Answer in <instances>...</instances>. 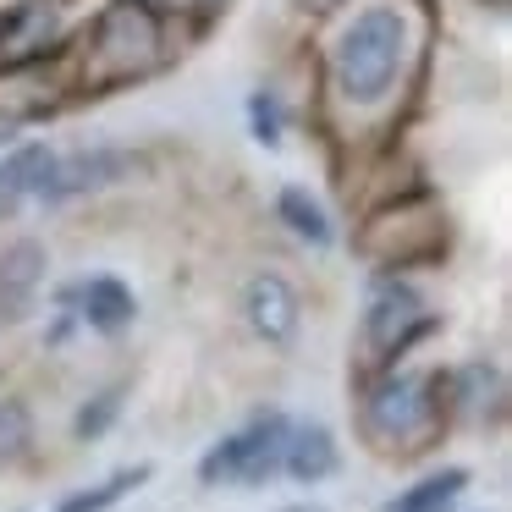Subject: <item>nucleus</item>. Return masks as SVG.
I'll use <instances>...</instances> for the list:
<instances>
[{"mask_svg": "<svg viewBox=\"0 0 512 512\" xmlns=\"http://www.w3.org/2000/svg\"><path fill=\"white\" fill-rule=\"evenodd\" d=\"M67 56H72V83L83 94H111L122 83H144L171 61L166 12L155 0H105L89 34L78 45H67Z\"/></svg>", "mask_w": 512, "mask_h": 512, "instance_id": "nucleus-1", "label": "nucleus"}, {"mask_svg": "<svg viewBox=\"0 0 512 512\" xmlns=\"http://www.w3.org/2000/svg\"><path fill=\"white\" fill-rule=\"evenodd\" d=\"M413 56V23L402 6L380 0L364 6L342 34L331 39V94L353 111H380L402 89V72Z\"/></svg>", "mask_w": 512, "mask_h": 512, "instance_id": "nucleus-2", "label": "nucleus"}, {"mask_svg": "<svg viewBox=\"0 0 512 512\" xmlns=\"http://www.w3.org/2000/svg\"><path fill=\"white\" fill-rule=\"evenodd\" d=\"M358 435L380 457H424L446 435L441 375L424 369H386L364 386L358 402Z\"/></svg>", "mask_w": 512, "mask_h": 512, "instance_id": "nucleus-3", "label": "nucleus"}, {"mask_svg": "<svg viewBox=\"0 0 512 512\" xmlns=\"http://www.w3.org/2000/svg\"><path fill=\"white\" fill-rule=\"evenodd\" d=\"M446 237H452V226H446L441 199L413 188V193H397V199H380L364 215L353 248L386 276H397V270H413V265H435L446 254Z\"/></svg>", "mask_w": 512, "mask_h": 512, "instance_id": "nucleus-4", "label": "nucleus"}, {"mask_svg": "<svg viewBox=\"0 0 512 512\" xmlns=\"http://www.w3.org/2000/svg\"><path fill=\"white\" fill-rule=\"evenodd\" d=\"M435 331V314L424 309L419 287L402 276H380L369 287V303H364V325H358V342H364V369L369 375H386L397 369V358L408 353L413 342Z\"/></svg>", "mask_w": 512, "mask_h": 512, "instance_id": "nucleus-5", "label": "nucleus"}, {"mask_svg": "<svg viewBox=\"0 0 512 512\" xmlns=\"http://www.w3.org/2000/svg\"><path fill=\"white\" fill-rule=\"evenodd\" d=\"M292 419L287 413H254L243 430H232L226 441H215L199 463L204 485H265L270 474H281V452H287Z\"/></svg>", "mask_w": 512, "mask_h": 512, "instance_id": "nucleus-6", "label": "nucleus"}, {"mask_svg": "<svg viewBox=\"0 0 512 512\" xmlns=\"http://www.w3.org/2000/svg\"><path fill=\"white\" fill-rule=\"evenodd\" d=\"M67 56V0H17L0 12V78Z\"/></svg>", "mask_w": 512, "mask_h": 512, "instance_id": "nucleus-7", "label": "nucleus"}, {"mask_svg": "<svg viewBox=\"0 0 512 512\" xmlns=\"http://www.w3.org/2000/svg\"><path fill=\"white\" fill-rule=\"evenodd\" d=\"M45 265V243H34V237H17V243L0 248V325H23L34 314Z\"/></svg>", "mask_w": 512, "mask_h": 512, "instance_id": "nucleus-8", "label": "nucleus"}, {"mask_svg": "<svg viewBox=\"0 0 512 512\" xmlns=\"http://www.w3.org/2000/svg\"><path fill=\"white\" fill-rule=\"evenodd\" d=\"M243 314H248V325H254L259 342L281 347V342H292V336H298L303 303H298V292H292V281H287V276L265 270V276L248 281V292H243Z\"/></svg>", "mask_w": 512, "mask_h": 512, "instance_id": "nucleus-9", "label": "nucleus"}, {"mask_svg": "<svg viewBox=\"0 0 512 512\" xmlns=\"http://www.w3.org/2000/svg\"><path fill=\"white\" fill-rule=\"evenodd\" d=\"M138 160L127 155V149H83V155H67V160H56L50 166V177H45V188H39V199L45 204H61V199H78V193H89V188H105V182H116V177H127Z\"/></svg>", "mask_w": 512, "mask_h": 512, "instance_id": "nucleus-10", "label": "nucleus"}, {"mask_svg": "<svg viewBox=\"0 0 512 512\" xmlns=\"http://www.w3.org/2000/svg\"><path fill=\"white\" fill-rule=\"evenodd\" d=\"M441 402H446V424L452 419H468V424L501 419V402H507L501 369L496 364H463L452 375H441Z\"/></svg>", "mask_w": 512, "mask_h": 512, "instance_id": "nucleus-11", "label": "nucleus"}, {"mask_svg": "<svg viewBox=\"0 0 512 512\" xmlns=\"http://www.w3.org/2000/svg\"><path fill=\"white\" fill-rule=\"evenodd\" d=\"M67 303H78L83 325H89V331H100V336L127 331V325H133V314H138L127 281H116V276H89L83 287L67 292Z\"/></svg>", "mask_w": 512, "mask_h": 512, "instance_id": "nucleus-12", "label": "nucleus"}, {"mask_svg": "<svg viewBox=\"0 0 512 512\" xmlns=\"http://www.w3.org/2000/svg\"><path fill=\"white\" fill-rule=\"evenodd\" d=\"M342 468V452H336V435L325 424H292L287 452H281V474H292L298 485H320Z\"/></svg>", "mask_w": 512, "mask_h": 512, "instance_id": "nucleus-13", "label": "nucleus"}, {"mask_svg": "<svg viewBox=\"0 0 512 512\" xmlns=\"http://www.w3.org/2000/svg\"><path fill=\"white\" fill-rule=\"evenodd\" d=\"M50 166H56V155H50L45 144H23V149H12V155L0 160V210H12L17 199H28V193L45 188Z\"/></svg>", "mask_w": 512, "mask_h": 512, "instance_id": "nucleus-14", "label": "nucleus"}, {"mask_svg": "<svg viewBox=\"0 0 512 512\" xmlns=\"http://www.w3.org/2000/svg\"><path fill=\"white\" fill-rule=\"evenodd\" d=\"M463 490H468V468H441V474L419 479L413 490H402L386 512H446Z\"/></svg>", "mask_w": 512, "mask_h": 512, "instance_id": "nucleus-15", "label": "nucleus"}, {"mask_svg": "<svg viewBox=\"0 0 512 512\" xmlns=\"http://www.w3.org/2000/svg\"><path fill=\"white\" fill-rule=\"evenodd\" d=\"M276 215L287 221V232H292V237H303V243H314V248L331 243V221H325L320 199H314L309 188H281Z\"/></svg>", "mask_w": 512, "mask_h": 512, "instance_id": "nucleus-16", "label": "nucleus"}, {"mask_svg": "<svg viewBox=\"0 0 512 512\" xmlns=\"http://www.w3.org/2000/svg\"><path fill=\"white\" fill-rule=\"evenodd\" d=\"M149 479V463H138V468H116V474H105L100 485H89V490H72L67 501H61L56 512H111L122 496H133L138 485Z\"/></svg>", "mask_w": 512, "mask_h": 512, "instance_id": "nucleus-17", "label": "nucleus"}, {"mask_svg": "<svg viewBox=\"0 0 512 512\" xmlns=\"http://www.w3.org/2000/svg\"><path fill=\"white\" fill-rule=\"evenodd\" d=\"M28 446H34V419H28V408L12 397H0V463L28 457Z\"/></svg>", "mask_w": 512, "mask_h": 512, "instance_id": "nucleus-18", "label": "nucleus"}, {"mask_svg": "<svg viewBox=\"0 0 512 512\" xmlns=\"http://www.w3.org/2000/svg\"><path fill=\"white\" fill-rule=\"evenodd\" d=\"M116 413H122V386H111V391H100L94 402H83V413H78V441H100V435L116 424Z\"/></svg>", "mask_w": 512, "mask_h": 512, "instance_id": "nucleus-19", "label": "nucleus"}, {"mask_svg": "<svg viewBox=\"0 0 512 512\" xmlns=\"http://www.w3.org/2000/svg\"><path fill=\"white\" fill-rule=\"evenodd\" d=\"M248 116H254V138H259V144H276V138H281V100L270 89H259L254 100H248Z\"/></svg>", "mask_w": 512, "mask_h": 512, "instance_id": "nucleus-20", "label": "nucleus"}, {"mask_svg": "<svg viewBox=\"0 0 512 512\" xmlns=\"http://www.w3.org/2000/svg\"><path fill=\"white\" fill-rule=\"evenodd\" d=\"M276 512H325L320 501H292V507H276Z\"/></svg>", "mask_w": 512, "mask_h": 512, "instance_id": "nucleus-21", "label": "nucleus"}, {"mask_svg": "<svg viewBox=\"0 0 512 512\" xmlns=\"http://www.w3.org/2000/svg\"><path fill=\"white\" fill-rule=\"evenodd\" d=\"M490 6H507V0H490Z\"/></svg>", "mask_w": 512, "mask_h": 512, "instance_id": "nucleus-22", "label": "nucleus"}]
</instances>
